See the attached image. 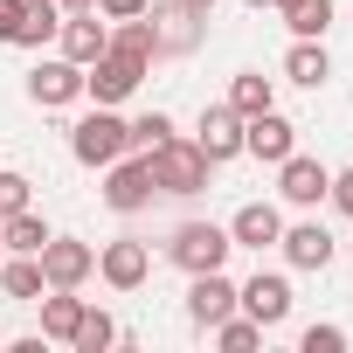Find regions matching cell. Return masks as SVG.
<instances>
[{
	"label": "cell",
	"instance_id": "obj_1",
	"mask_svg": "<svg viewBox=\"0 0 353 353\" xmlns=\"http://www.w3.org/2000/svg\"><path fill=\"white\" fill-rule=\"evenodd\" d=\"M145 166H152V188H159V194H181V201L201 194V188H208V173H215V159H208L194 139H181V132H173L166 145H152Z\"/></svg>",
	"mask_w": 353,
	"mask_h": 353
},
{
	"label": "cell",
	"instance_id": "obj_2",
	"mask_svg": "<svg viewBox=\"0 0 353 353\" xmlns=\"http://www.w3.org/2000/svg\"><path fill=\"white\" fill-rule=\"evenodd\" d=\"M70 152H77V166H97V173H104L118 152H132L118 104H97V111H83V118L70 125Z\"/></svg>",
	"mask_w": 353,
	"mask_h": 353
},
{
	"label": "cell",
	"instance_id": "obj_3",
	"mask_svg": "<svg viewBox=\"0 0 353 353\" xmlns=\"http://www.w3.org/2000/svg\"><path fill=\"white\" fill-rule=\"evenodd\" d=\"M229 250H236V243H229L222 222H181V229L166 236V263H181L188 277H194V270H222Z\"/></svg>",
	"mask_w": 353,
	"mask_h": 353
},
{
	"label": "cell",
	"instance_id": "obj_4",
	"mask_svg": "<svg viewBox=\"0 0 353 353\" xmlns=\"http://www.w3.org/2000/svg\"><path fill=\"white\" fill-rule=\"evenodd\" d=\"M152 166H145V152H118L111 166H104V208L111 215H139V208H152Z\"/></svg>",
	"mask_w": 353,
	"mask_h": 353
},
{
	"label": "cell",
	"instance_id": "obj_5",
	"mask_svg": "<svg viewBox=\"0 0 353 353\" xmlns=\"http://www.w3.org/2000/svg\"><path fill=\"white\" fill-rule=\"evenodd\" d=\"M35 256H42L49 291H83V284L97 277V250H90V243H77V236H49Z\"/></svg>",
	"mask_w": 353,
	"mask_h": 353
},
{
	"label": "cell",
	"instance_id": "obj_6",
	"mask_svg": "<svg viewBox=\"0 0 353 353\" xmlns=\"http://www.w3.org/2000/svg\"><path fill=\"white\" fill-rule=\"evenodd\" d=\"M28 97H35L42 111H70V104L83 97V63H70V56H42V63L28 70Z\"/></svg>",
	"mask_w": 353,
	"mask_h": 353
},
{
	"label": "cell",
	"instance_id": "obj_7",
	"mask_svg": "<svg viewBox=\"0 0 353 353\" xmlns=\"http://www.w3.org/2000/svg\"><path fill=\"white\" fill-rule=\"evenodd\" d=\"M236 312H250L263 332L284 325V319H291V277H284V270H256L250 284H236Z\"/></svg>",
	"mask_w": 353,
	"mask_h": 353
},
{
	"label": "cell",
	"instance_id": "obj_8",
	"mask_svg": "<svg viewBox=\"0 0 353 353\" xmlns=\"http://www.w3.org/2000/svg\"><path fill=\"white\" fill-rule=\"evenodd\" d=\"M325 188H332V166H325V159H312V152H284V159H277V194H284L291 208H319Z\"/></svg>",
	"mask_w": 353,
	"mask_h": 353
},
{
	"label": "cell",
	"instance_id": "obj_9",
	"mask_svg": "<svg viewBox=\"0 0 353 353\" xmlns=\"http://www.w3.org/2000/svg\"><path fill=\"white\" fill-rule=\"evenodd\" d=\"M111 49V21L97 14V8H77V14H63V28H56V56H70V63H97Z\"/></svg>",
	"mask_w": 353,
	"mask_h": 353
},
{
	"label": "cell",
	"instance_id": "obj_10",
	"mask_svg": "<svg viewBox=\"0 0 353 353\" xmlns=\"http://www.w3.org/2000/svg\"><path fill=\"white\" fill-rule=\"evenodd\" d=\"M243 152L250 159H263V166H277L284 152H298V125L270 104V111H256V118H243Z\"/></svg>",
	"mask_w": 353,
	"mask_h": 353
},
{
	"label": "cell",
	"instance_id": "obj_11",
	"mask_svg": "<svg viewBox=\"0 0 353 353\" xmlns=\"http://www.w3.org/2000/svg\"><path fill=\"white\" fill-rule=\"evenodd\" d=\"M97 277H104L111 291H139V284L152 277V250H145L139 236H118V243L97 250Z\"/></svg>",
	"mask_w": 353,
	"mask_h": 353
},
{
	"label": "cell",
	"instance_id": "obj_12",
	"mask_svg": "<svg viewBox=\"0 0 353 353\" xmlns=\"http://www.w3.org/2000/svg\"><path fill=\"white\" fill-rule=\"evenodd\" d=\"M236 312V284H229V270H194L188 277V319L208 332V325H222Z\"/></svg>",
	"mask_w": 353,
	"mask_h": 353
},
{
	"label": "cell",
	"instance_id": "obj_13",
	"mask_svg": "<svg viewBox=\"0 0 353 353\" xmlns=\"http://www.w3.org/2000/svg\"><path fill=\"white\" fill-rule=\"evenodd\" d=\"M139 83H145V70H139V63H125V56H111V49L83 70V97H97V104H125Z\"/></svg>",
	"mask_w": 353,
	"mask_h": 353
},
{
	"label": "cell",
	"instance_id": "obj_14",
	"mask_svg": "<svg viewBox=\"0 0 353 353\" xmlns=\"http://www.w3.org/2000/svg\"><path fill=\"white\" fill-rule=\"evenodd\" d=\"M277 236H284V215H277L270 201H243V208L229 215V243H236V250H256V256H263V250H277Z\"/></svg>",
	"mask_w": 353,
	"mask_h": 353
},
{
	"label": "cell",
	"instance_id": "obj_15",
	"mask_svg": "<svg viewBox=\"0 0 353 353\" xmlns=\"http://www.w3.org/2000/svg\"><path fill=\"white\" fill-rule=\"evenodd\" d=\"M194 145H201L215 166H229V159L243 152V118H236L229 104H208V111H201V125H194Z\"/></svg>",
	"mask_w": 353,
	"mask_h": 353
},
{
	"label": "cell",
	"instance_id": "obj_16",
	"mask_svg": "<svg viewBox=\"0 0 353 353\" xmlns=\"http://www.w3.org/2000/svg\"><path fill=\"white\" fill-rule=\"evenodd\" d=\"M145 14H152V28H159V56H188V49L201 42V21H208V14L181 8V0H166V8H145Z\"/></svg>",
	"mask_w": 353,
	"mask_h": 353
},
{
	"label": "cell",
	"instance_id": "obj_17",
	"mask_svg": "<svg viewBox=\"0 0 353 353\" xmlns=\"http://www.w3.org/2000/svg\"><path fill=\"white\" fill-rule=\"evenodd\" d=\"M277 250H284L291 270H325V263H332V236H325V222H291V229L277 236Z\"/></svg>",
	"mask_w": 353,
	"mask_h": 353
},
{
	"label": "cell",
	"instance_id": "obj_18",
	"mask_svg": "<svg viewBox=\"0 0 353 353\" xmlns=\"http://www.w3.org/2000/svg\"><path fill=\"white\" fill-rule=\"evenodd\" d=\"M111 56H125V63L152 70V63H159V28H152V14H132V21H111Z\"/></svg>",
	"mask_w": 353,
	"mask_h": 353
},
{
	"label": "cell",
	"instance_id": "obj_19",
	"mask_svg": "<svg viewBox=\"0 0 353 353\" xmlns=\"http://www.w3.org/2000/svg\"><path fill=\"white\" fill-rule=\"evenodd\" d=\"M332 77V56H325V42H305V35H291V49H284V83H298V90H319Z\"/></svg>",
	"mask_w": 353,
	"mask_h": 353
},
{
	"label": "cell",
	"instance_id": "obj_20",
	"mask_svg": "<svg viewBox=\"0 0 353 353\" xmlns=\"http://www.w3.org/2000/svg\"><path fill=\"white\" fill-rule=\"evenodd\" d=\"M35 305H42V339L70 346V339H77V319H83V298H77V291H42Z\"/></svg>",
	"mask_w": 353,
	"mask_h": 353
},
{
	"label": "cell",
	"instance_id": "obj_21",
	"mask_svg": "<svg viewBox=\"0 0 353 353\" xmlns=\"http://www.w3.org/2000/svg\"><path fill=\"white\" fill-rule=\"evenodd\" d=\"M0 291H8V298H21V305H35V298L49 291L42 256H0Z\"/></svg>",
	"mask_w": 353,
	"mask_h": 353
},
{
	"label": "cell",
	"instance_id": "obj_22",
	"mask_svg": "<svg viewBox=\"0 0 353 353\" xmlns=\"http://www.w3.org/2000/svg\"><path fill=\"white\" fill-rule=\"evenodd\" d=\"M222 104H229L236 118H256V111H270V104H277V83H270L263 70H243V77L229 83V97H222Z\"/></svg>",
	"mask_w": 353,
	"mask_h": 353
},
{
	"label": "cell",
	"instance_id": "obj_23",
	"mask_svg": "<svg viewBox=\"0 0 353 353\" xmlns=\"http://www.w3.org/2000/svg\"><path fill=\"white\" fill-rule=\"evenodd\" d=\"M42 243H49V222H42L35 208H21V215L0 222V250H8V256H35Z\"/></svg>",
	"mask_w": 353,
	"mask_h": 353
},
{
	"label": "cell",
	"instance_id": "obj_24",
	"mask_svg": "<svg viewBox=\"0 0 353 353\" xmlns=\"http://www.w3.org/2000/svg\"><path fill=\"white\" fill-rule=\"evenodd\" d=\"M284 28L291 35H305V42H325V28H332V0H284Z\"/></svg>",
	"mask_w": 353,
	"mask_h": 353
},
{
	"label": "cell",
	"instance_id": "obj_25",
	"mask_svg": "<svg viewBox=\"0 0 353 353\" xmlns=\"http://www.w3.org/2000/svg\"><path fill=\"white\" fill-rule=\"evenodd\" d=\"M56 28H63V8H56V0H28V21H21L14 49H42V42H56Z\"/></svg>",
	"mask_w": 353,
	"mask_h": 353
},
{
	"label": "cell",
	"instance_id": "obj_26",
	"mask_svg": "<svg viewBox=\"0 0 353 353\" xmlns=\"http://www.w3.org/2000/svg\"><path fill=\"white\" fill-rule=\"evenodd\" d=\"M77 353H104V346H118V319L111 312H97V305H83V319H77V339H70Z\"/></svg>",
	"mask_w": 353,
	"mask_h": 353
},
{
	"label": "cell",
	"instance_id": "obj_27",
	"mask_svg": "<svg viewBox=\"0 0 353 353\" xmlns=\"http://www.w3.org/2000/svg\"><path fill=\"white\" fill-rule=\"evenodd\" d=\"M208 332H215V346H222V353H250V346H263V325H256L250 312H229V319H222V325H208Z\"/></svg>",
	"mask_w": 353,
	"mask_h": 353
},
{
	"label": "cell",
	"instance_id": "obj_28",
	"mask_svg": "<svg viewBox=\"0 0 353 353\" xmlns=\"http://www.w3.org/2000/svg\"><path fill=\"white\" fill-rule=\"evenodd\" d=\"M125 139H132V152H152V145H166V139H173V118H166V111L125 118Z\"/></svg>",
	"mask_w": 353,
	"mask_h": 353
},
{
	"label": "cell",
	"instance_id": "obj_29",
	"mask_svg": "<svg viewBox=\"0 0 353 353\" xmlns=\"http://www.w3.org/2000/svg\"><path fill=\"white\" fill-rule=\"evenodd\" d=\"M28 201H35V181H28V173H0V222L21 215Z\"/></svg>",
	"mask_w": 353,
	"mask_h": 353
},
{
	"label": "cell",
	"instance_id": "obj_30",
	"mask_svg": "<svg viewBox=\"0 0 353 353\" xmlns=\"http://www.w3.org/2000/svg\"><path fill=\"white\" fill-rule=\"evenodd\" d=\"M298 346H305V353H346V325H305Z\"/></svg>",
	"mask_w": 353,
	"mask_h": 353
},
{
	"label": "cell",
	"instance_id": "obj_31",
	"mask_svg": "<svg viewBox=\"0 0 353 353\" xmlns=\"http://www.w3.org/2000/svg\"><path fill=\"white\" fill-rule=\"evenodd\" d=\"M21 21H28V0H0V42H8V49H14Z\"/></svg>",
	"mask_w": 353,
	"mask_h": 353
},
{
	"label": "cell",
	"instance_id": "obj_32",
	"mask_svg": "<svg viewBox=\"0 0 353 353\" xmlns=\"http://www.w3.org/2000/svg\"><path fill=\"white\" fill-rule=\"evenodd\" d=\"M325 201H332L339 215H353V166H339V173H332V188H325Z\"/></svg>",
	"mask_w": 353,
	"mask_h": 353
},
{
	"label": "cell",
	"instance_id": "obj_33",
	"mask_svg": "<svg viewBox=\"0 0 353 353\" xmlns=\"http://www.w3.org/2000/svg\"><path fill=\"white\" fill-rule=\"evenodd\" d=\"M145 8H152V0H97L104 21H132V14H145Z\"/></svg>",
	"mask_w": 353,
	"mask_h": 353
},
{
	"label": "cell",
	"instance_id": "obj_34",
	"mask_svg": "<svg viewBox=\"0 0 353 353\" xmlns=\"http://www.w3.org/2000/svg\"><path fill=\"white\" fill-rule=\"evenodd\" d=\"M56 8H63V14H77V8H97V0H56Z\"/></svg>",
	"mask_w": 353,
	"mask_h": 353
},
{
	"label": "cell",
	"instance_id": "obj_35",
	"mask_svg": "<svg viewBox=\"0 0 353 353\" xmlns=\"http://www.w3.org/2000/svg\"><path fill=\"white\" fill-rule=\"evenodd\" d=\"M181 8H194V14H215V0H181Z\"/></svg>",
	"mask_w": 353,
	"mask_h": 353
},
{
	"label": "cell",
	"instance_id": "obj_36",
	"mask_svg": "<svg viewBox=\"0 0 353 353\" xmlns=\"http://www.w3.org/2000/svg\"><path fill=\"white\" fill-rule=\"evenodd\" d=\"M243 8H270V0H243Z\"/></svg>",
	"mask_w": 353,
	"mask_h": 353
},
{
	"label": "cell",
	"instance_id": "obj_37",
	"mask_svg": "<svg viewBox=\"0 0 353 353\" xmlns=\"http://www.w3.org/2000/svg\"><path fill=\"white\" fill-rule=\"evenodd\" d=\"M0 256H8V250H0Z\"/></svg>",
	"mask_w": 353,
	"mask_h": 353
}]
</instances>
